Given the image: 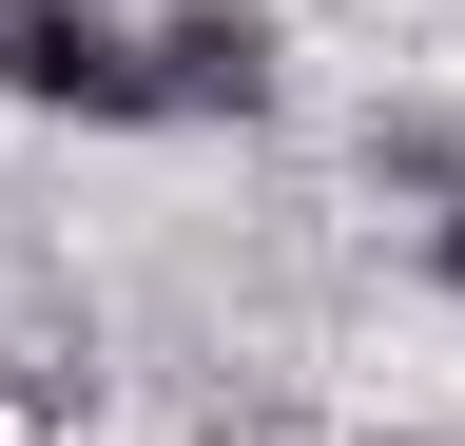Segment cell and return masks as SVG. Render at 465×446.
Listing matches in <instances>:
<instances>
[{"label":"cell","mask_w":465,"mask_h":446,"mask_svg":"<svg viewBox=\"0 0 465 446\" xmlns=\"http://www.w3.org/2000/svg\"><path fill=\"white\" fill-rule=\"evenodd\" d=\"M0 97H20V117H97V136H136V117H155V39L97 20V0H0Z\"/></svg>","instance_id":"cell-1"},{"label":"cell","mask_w":465,"mask_h":446,"mask_svg":"<svg viewBox=\"0 0 465 446\" xmlns=\"http://www.w3.org/2000/svg\"><path fill=\"white\" fill-rule=\"evenodd\" d=\"M0 388H20V408H78V388H97V350H78V330H20V369H0Z\"/></svg>","instance_id":"cell-4"},{"label":"cell","mask_w":465,"mask_h":446,"mask_svg":"<svg viewBox=\"0 0 465 446\" xmlns=\"http://www.w3.org/2000/svg\"><path fill=\"white\" fill-rule=\"evenodd\" d=\"M136 39H155V117H232V136H252L272 97H291L272 0H174V20H136Z\"/></svg>","instance_id":"cell-2"},{"label":"cell","mask_w":465,"mask_h":446,"mask_svg":"<svg viewBox=\"0 0 465 446\" xmlns=\"http://www.w3.org/2000/svg\"><path fill=\"white\" fill-rule=\"evenodd\" d=\"M369 175H407L427 213H465V136L446 117H369Z\"/></svg>","instance_id":"cell-3"},{"label":"cell","mask_w":465,"mask_h":446,"mask_svg":"<svg viewBox=\"0 0 465 446\" xmlns=\"http://www.w3.org/2000/svg\"><path fill=\"white\" fill-rule=\"evenodd\" d=\"M427 272H446V292H465V213H427Z\"/></svg>","instance_id":"cell-5"}]
</instances>
